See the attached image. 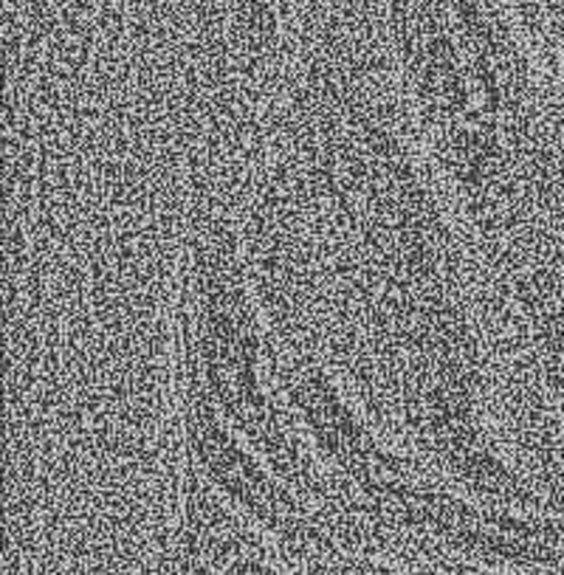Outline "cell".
Segmentation results:
<instances>
[{
    "label": "cell",
    "mask_w": 564,
    "mask_h": 575,
    "mask_svg": "<svg viewBox=\"0 0 564 575\" xmlns=\"http://www.w3.org/2000/svg\"><path fill=\"white\" fill-rule=\"evenodd\" d=\"M238 192L276 338L320 356L440 480L558 511L502 443L489 274L376 34L327 29L282 56L240 142Z\"/></svg>",
    "instance_id": "1"
},
{
    "label": "cell",
    "mask_w": 564,
    "mask_h": 575,
    "mask_svg": "<svg viewBox=\"0 0 564 575\" xmlns=\"http://www.w3.org/2000/svg\"><path fill=\"white\" fill-rule=\"evenodd\" d=\"M169 305V376L195 384L280 471L325 508V474L276 384V336L246 249L232 147L201 136L187 156Z\"/></svg>",
    "instance_id": "2"
},
{
    "label": "cell",
    "mask_w": 564,
    "mask_h": 575,
    "mask_svg": "<svg viewBox=\"0 0 564 575\" xmlns=\"http://www.w3.org/2000/svg\"><path fill=\"white\" fill-rule=\"evenodd\" d=\"M169 457L269 536L285 564L347 551L331 522L234 429L195 384L169 376Z\"/></svg>",
    "instance_id": "3"
},
{
    "label": "cell",
    "mask_w": 564,
    "mask_h": 575,
    "mask_svg": "<svg viewBox=\"0 0 564 575\" xmlns=\"http://www.w3.org/2000/svg\"><path fill=\"white\" fill-rule=\"evenodd\" d=\"M280 575H429L418 564L362 551H336L300 564L282 562Z\"/></svg>",
    "instance_id": "4"
}]
</instances>
